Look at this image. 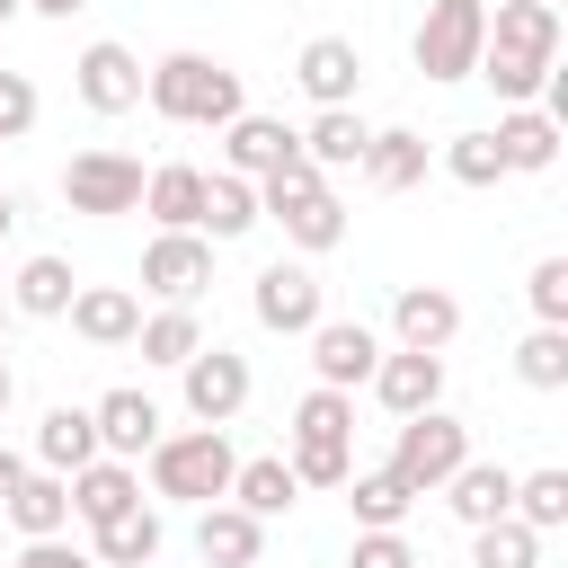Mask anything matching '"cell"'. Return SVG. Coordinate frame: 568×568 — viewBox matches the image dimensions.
Listing matches in <instances>:
<instances>
[{
  "label": "cell",
  "mask_w": 568,
  "mask_h": 568,
  "mask_svg": "<svg viewBox=\"0 0 568 568\" xmlns=\"http://www.w3.org/2000/svg\"><path fill=\"white\" fill-rule=\"evenodd\" d=\"M98 462V426H89V408H44L36 417V470H53V479H71V470H89Z\"/></svg>",
  "instance_id": "cell-20"
},
{
  "label": "cell",
  "mask_w": 568,
  "mask_h": 568,
  "mask_svg": "<svg viewBox=\"0 0 568 568\" xmlns=\"http://www.w3.org/2000/svg\"><path fill=\"white\" fill-rule=\"evenodd\" d=\"M142 213H151L160 231H195V213H204V169H186V160L151 169V178H142Z\"/></svg>",
  "instance_id": "cell-27"
},
{
  "label": "cell",
  "mask_w": 568,
  "mask_h": 568,
  "mask_svg": "<svg viewBox=\"0 0 568 568\" xmlns=\"http://www.w3.org/2000/svg\"><path fill=\"white\" fill-rule=\"evenodd\" d=\"M390 328H399V346H408V355H444V346L462 337V302H453L444 284H399Z\"/></svg>",
  "instance_id": "cell-13"
},
{
  "label": "cell",
  "mask_w": 568,
  "mask_h": 568,
  "mask_svg": "<svg viewBox=\"0 0 568 568\" xmlns=\"http://www.w3.org/2000/svg\"><path fill=\"white\" fill-rule=\"evenodd\" d=\"M142 160L133 151H80L71 169H62V204L71 213H142Z\"/></svg>",
  "instance_id": "cell-7"
},
{
  "label": "cell",
  "mask_w": 568,
  "mask_h": 568,
  "mask_svg": "<svg viewBox=\"0 0 568 568\" xmlns=\"http://www.w3.org/2000/svg\"><path fill=\"white\" fill-rule=\"evenodd\" d=\"M364 142H373V124H364L355 106H320V115H311V133H302V160L328 178V169H355V160H364Z\"/></svg>",
  "instance_id": "cell-25"
},
{
  "label": "cell",
  "mask_w": 568,
  "mask_h": 568,
  "mask_svg": "<svg viewBox=\"0 0 568 568\" xmlns=\"http://www.w3.org/2000/svg\"><path fill=\"white\" fill-rule=\"evenodd\" d=\"M373 364H382V337H373L364 320H320V328H311V373H320V390H355V382H373Z\"/></svg>",
  "instance_id": "cell-11"
},
{
  "label": "cell",
  "mask_w": 568,
  "mask_h": 568,
  "mask_svg": "<svg viewBox=\"0 0 568 568\" xmlns=\"http://www.w3.org/2000/svg\"><path fill=\"white\" fill-rule=\"evenodd\" d=\"M178 373H186V417H195V426H231V417L248 408V355H231V346H195Z\"/></svg>",
  "instance_id": "cell-9"
},
{
  "label": "cell",
  "mask_w": 568,
  "mask_h": 568,
  "mask_svg": "<svg viewBox=\"0 0 568 568\" xmlns=\"http://www.w3.org/2000/svg\"><path fill=\"white\" fill-rule=\"evenodd\" d=\"M36 18H71V9H89V0H27Z\"/></svg>",
  "instance_id": "cell-44"
},
{
  "label": "cell",
  "mask_w": 568,
  "mask_h": 568,
  "mask_svg": "<svg viewBox=\"0 0 568 568\" xmlns=\"http://www.w3.org/2000/svg\"><path fill=\"white\" fill-rule=\"evenodd\" d=\"M444 169H453L462 186H497V178H506V160H497L488 133H453V142H444Z\"/></svg>",
  "instance_id": "cell-38"
},
{
  "label": "cell",
  "mask_w": 568,
  "mask_h": 568,
  "mask_svg": "<svg viewBox=\"0 0 568 568\" xmlns=\"http://www.w3.org/2000/svg\"><path fill=\"white\" fill-rule=\"evenodd\" d=\"M524 532H559L568 524V470H515V506H506Z\"/></svg>",
  "instance_id": "cell-34"
},
{
  "label": "cell",
  "mask_w": 568,
  "mask_h": 568,
  "mask_svg": "<svg viewBox=\"0 0 568 568\" xmlns=\"http://www.w3.org/2000/svg\"><path fill=\"white\" fill-rule=\"evenodd\" d=\"M293 151H302V133H284L275 115H231V124H222V169H231V178H248V186H257V178H275Z\"/></svg>",
  "instance_id": "cell-15"
},
{
  "label": "cell",
  "mask_w": 568,
  "mask_h": 568,
  "mask_svg": "<svg viewBox=\"0 0 568 568\" xmlns=\"http://www.w3.org/2000/svg\"><path fill=\"white\" fill-rule=\"evenodd\" d=\"M71 71H80V106H89V115H124V106H142V62H133L115 36H98Z\"/></svg>",
  "instance_id": "cell-12"
},
{
  "label": "cell",
  "mask_w": 568,
  "mask_h": 568,
  "mask_svg": "<svg viewBox=\"0 0 568 568\" xmlns=\"http://www.w3.org/2000/svg\"><path fill=\"white\" fill-rule=\"evenodd\" d=\"M133 346H142V364H186L204 346V328H195V311H151L133 328Z\"/></svg>",
  "instance_id": "cell-36"
},
{
  "label": "cell",
  "mask_w": 568,
  "mask_h": 568,
  "mask_svg": "<svg viewBox=\"0 0 568 568\" xmlns=\"http://www.w3.org/2000/svg\"><path fill=\"white\" fill-rule=\"evenodd\" d=\"M293 497H302V479H293V462H284V453H257V462H240V470H231V506H240V515H257V524H266V515H284Z\"/></svg>",
  "instance_id": "cell-28"
},
{
  "label": "cell",
  "mask_w": 568,
  "mask_h": 568,
  "mask_svg": "<svg viewBox=\"0 0 568 568\" xmlns=\"http://www.w3.org/2000/svg\"><path fill=\"white\" fill-rule=\"evenodd\" d=\"M479 9H488V0H479Z\"/></svg>",
  "instance_id": "cell-50"
},
{
  "label": "cell",
  "mask_w": 568,
  "mask_h": 568,
  "mask_svg": "<svg viewBox=\"0 0 568 568\" xmlns=\"http://www.w3.org/2000/svg\"><path fill=\"white\" fill-rule=\"evenodd\" d=\"M364 186H382V195H399V186H417L426 178V133H408V124H390V133H373L364 142Z\"/></svg>",
  "instance_id": "cell-26"
},
{
  "label": "cell",
  "mask_w": 568,
  "mask_h": 568,
  "mask_svg": "<svg viewBox=\"0 0 568 568\" xmlns=\"http://www.w3.org/2000/svg\"><path fill=\"white\" fill-rule=\"evenodd\" d=\"M479 44H488V9L479 0H435L426 18H417V71L426 80H470L479 71Z\"/></svg>",
  "instance_id": "cell-6"
},
{
  "label": "cell",
  "mask_w": 568,
  "mask_h": 568,
  "mask_svg": "<svg viewBox=\"0 0 568 568\" xmlns=\"http://www.w3.org/2000/svg\"><path fill=\"white\" fill-rule=\"evenodd\" d=\"M89 426H98V453H106V462H133V453L160 444V399H151V390H106V399L89 408Z\"/></svg>",
  "instance_id": "cell-16"
},
{
  "label": "cell",
  "mask_w": 568,
  "mask_h": 568,
  "mask_svg": "<svg viewBox=\"0 0 568 568\" xmlns=\"http://www.w3.org/2000/svg\"><path fill=\"white\" fill-rule=\"evenodd\" d=\"M0 373H9V346H0Z\"/></svg>",
  "instance_id": "cell-48"
},
{
  "label": "cell",
  "mask_w": 568,
  "mask_h": 568,
  "mask_svg": "<svg viewBox=\"0 0 568 568\" xmlns=\"http://www.w3.org/2000/svg\"><path fill=\"white\" fill-rule=\"evenodd\" d=\"M36 124V80L27 71H0V142H18Z\"/></svg>",
  "instance_id": "cell-40"
},
{
  "label": "cell",
  "mask_w": 568,
  "mask_h": 568,
  "mask_svg": "<svg viewBox=\"0 0 568 568\" xmlns=\"http://www.w3.org/2000/svg\"><path fill=\"white\" fill-rule=\"evenodd\" d=\"M124 506H142V479H133V462H89V470H71V515L98 532V524H115Z\"/></svg>",
  "instance_id": "cell-21"
},
{
  "label": "cell",
  "mask_w": 568,
  "mask_h": 568,
  "mask_svg": "<svg viewBox=\"0 0 568 568\" xmlns=\"http://www.w3.org/2000/svg\"><path fill=\"white\" fill-rule=\"evenodd\" d=\"M541 9H559V0H541Z\"/></svg>",
  "instance_id": "cell-49"
},
{
  "label": "cell",
  "mask_w": 568,
  "mask_h": 568,
  "mask_svg": "<svg viewBox=\"0 0 568 568\" xmlns=\"http://www.w3.org/2000/svg\"><path fill=\"white\" fill-rule=\"evenodd\" d=\"M248 311H257V328H275V337H311L328 311H320V275L302 266V257H275L257 284H248Z\"/></svg>",
  "instance_id": "cell-8"
},
{
  "label": "cell",
  "mask_w": 568,
  "mask_h": 568,
  "mask_svg": "<svg viewBox=\"0 0 568 568\" xmlns=\"http://www.w3.org/2000/svg\"><path fill=\"white\" fill-rule=\"evenodd\" d=\"M231 470H240V453H231L222 426H186V435H160L151 444V488L178 497V506H222L231 497Z\"/></svg>",
  "instance_id": "cell-3"
},
{
  "label": "cell",
  "mask_w": 568,
  "mask_h": 568,
  "mask_svg": "<svg viewBox=\"0 0 568 568\" xmlns=\"http://www.w3.org/2000/svg\"><path fill=\"white\" fill-rule=\"evenodd\" d=\"M470 568H541V532H524L515 515H497V524L470 532Z\"/></svg>",
  "instance_id": "cell-35"
},
{
  "label": "cell",
  "mask_w": 568,
  "mask_h": 568,
  "mask_svg": "<svg viewBox=\"0 0 568 568\" xmlns=\"http://www.w3.org/2000/svg\"><path fill=\"white\" fill-rule=\"evenodd\" d=\"M346 506H355V532H399V515L417 506L399 470H346Z\"/></svg>",
  "instance_id": "cell-29"
},
{
  "label": "cell",
  "mask_w": 568,
  "mask_h": 568,
  "mask_svg": "<svg viewBox=\"0 0 568 568\" xmlns=\"http://www.w3.org/2000/svg\"><path fill=\"white\" fill-rule=\"evenodd\" d=\"M0 417H9V373H0Z\"/></svg>",
  "instance_id": "cell-47"
},
{
  "label": "cell",
  "mask_w": 568,
  "mask_h": 568,
  "mask_svg": "<svg viewBox=\"0 0 568 568\" xmlns=\"http://www.w3.org/2000/svg\"><path fill=\"white\" fill-rule=\"evenodd\" d=\"M27 541H62V524H71V479H53V470H27L18 488H9V506H0Z\"/></svg>",
  "instance_id": "cell-24"
},
{
  "label": "cell",
  "mask_w": 568,
  "mask_h": 568,
  "mask_svg": "<svg viewBox=\"0 0 568 568\" xmlns=\"http://www.w3.org/2000/svg\"><path fill=\"white\" fill-rule=\"evenodd\" d=\"M204 284H213V248H204V231H160V240L142 248V293H160L169 311H186Z\"/></svg>",
  "instance_id": "cell-10"
},
{
  "label": "cell",
  "mask_w": 568,
  "mask_h": 568,
  "mask_svg": "<svg viewBox=\"0 0 568 568\" xmlns=\"http://www.w3.org/2000/svg\"><path fill=\"white\" fill-rule=\"evenodd\" d=\"M257 550H266V524L240 515L231 497L195 515V559H204V568H257Z\"/></svg>",
  "instance_id": "cell-19"
},
{
  "label": "cell",
  "mask_w": 568,
  "mask_h": 568,
  "mask_svg": "<svg viewBox=\"0 0 568 568\" xmlns=\"http://www.w3.org/2000/svg\"><path fill=\"white\" fill-rule=\"evenodd\" d=\"M71 328H80L89 346H133L142 302H133L124 284H80V293H71Z\"/></svg>",
  "instance_id": "cell-22"
},
{
  "label": "cell",
  "mask_w": 568,
  "mask_h": 568,
  "mask_svg": "<svg viewBox=\"0 0 568 568\" xmlns=\"http://www.w3.org/2000/svg\"><path fill=\"white\" fill-rule=\"evenodd\" d=\"M293 80L311 89V106H355V89H364V53H355V36H311L302 62H293Z\"/></svg>",
  "instance_id": "cell-14"
},
{
  "label": "cell",
  "mask_w": 568,
  "mask_h": 568,
  "mask_svg": "<svg viewBox=\"0 0 568 568\" xmlns=\"http://www.w3.org/2000/svg\"><path fill=\"white\" fill-rule=\"evenodd\" d=\"M71 293H80L71 257H27V266H18V311H27V320H62Z\"/></svg>",
  "instance_id": "cell-33"
},
{
  "label": "cell",
  "mask_w": 568,
  "mask_h": 568,
  "mask_svg": "<svg viewBox=\"0 0 568 568\" xmlns=\"http://www.w3.org/2000/svg\"><path fill=\"white\" fill-rule=\"evenodd\" d=\"M18 479H27V462H18L9 444H0V506H9V488H18Z\"/></svg>",
  "instance_id": "cell-43"
},
{
  "label": "cell",
  "mask_w": 568,
  "mask_h": 568,
  "mask_svg": "<svg viewBox=\"0 0 568 568\" xmlns=\"http://www.w3.org/2000/svg\"><path fill=\"white\" fill-rule=\"evenodd\" d=\"M18 9H27V0H0V27H9V18H18Z\"/></svg>",
  "instance_id": "cell-46"
},
{
  "label": "cell",
  "mask_w": 568,
  "mask_h": 568,
  "mask_svg": "<svg viewBox=\"0 0 568 568\" xmlns=\"http://www.w3.org/2000/svg\"><path fill=\"white\" fill-rule=\"evenodd\" d=\"M18 568H98L89 550H71V541H27L18 550Z\"/></svg>",
  "instance_id": "cell-42"
},
{
  "label": "cell",
  "mask_w": 568,
  "mask_h": 568,
  "mask_svg": "<svg viewBox=\"0 0 568 568\" xmlns=\"http://www.w3.org/2000/svg\"><path fill=\"white\" fill-rule=\"evenodd\" d=\"M515 373H524L532 390H568V328H532V337L515 346Z\"/></svg>",
  "instance_id": "cell-37"
},
{
  "label": "cell",
  "mask_w": 568,
  "mask_h": 568,
  "mask_svg": "<svg viewBox=\"0 0 568 568\" xmlns=\"http://www.w3.org/2000/svg\"><path fill=\"white\" fill-rule=\"evenodd\" d=\"M444 506L479 532V524H497V515L515 506V470H506V462H462V470L444 479Z\"/></svg>",
  "instance_id": "cell-23"
},
{
  "label": "cell",
  "mask_w": 568,
  "mask_h": 568,
  "mask_svg": "<svg viewBox=\"0 0 568 568\" xmlns=\"http://www.w3.org/2000/svg\"><path fill=\"white\" fill-rule=\"evenodd\" d=\"M462 462H470V426H462V417H444V408H426V417H399V444H390V462H382V470H399V479H408V497H426V488H444Z\"/></svg>",
  "instance_id": "cell-5"
},
{
  "label": "cell",
  "mask_w": 568,
  "mask_h": 568,
  "mask_svg": "<svg viewBox=\"0 0 568 568\" xmlns=\"http://www.w3.org/2000/svg\"><path fill=\"white\" fill-rule=\"evenodd\" d=\"M346 470H355V399L311 390L293 408V479L302 488H346Z\"/></svg>",
  "instance_id": "cell-4"
},
{
  "label": "cell",
  "mask_w": 568,
  "mask_h": 568,
  "mask_svg": "<svg viewBox=\"0 0 568 568\" xmlns=\"http://www.w3.org/2000/svg\"><path fill=\"white\" fill-rule=\"evenodd\" d=\"M488 142H497V160H506V178H532V169H550L559 160V124L541 115V106H506L497 124H488Z\"/></svg>",
  "instance_id": "cell-18"
},
{
  "label": "cell",
  "mask_w": 568,
  "mask_h": 568,
  "mask_svg": "<svg viewBox=\"0 0 568 568\" xmlns=\"http://www.w3.org/2000/svg\"><path fill=\"white\" fill-rule=\"evenodd\" d=\"M142 98L169 115V124H231V115H248V98H240V71L231 62H213V53H160L151 71H142Z\"/></svg>",
  "instance_id": "cell-2"
},
{
  "label": "cell",
  "mask_w": 568,
  "mask_h": 568,
  "mask_svg": "<svg viewBox=\"0 0 568 568\" xmlns=\"http://www.w3.org/2000/svg\"><path fill=\"white\" fill-rule=\"evenodd\" d=\"M9 222H18V204H9V186H0V240H9Z\"/></svg>",
  "instance_id": "cell-45"
},
{
  "label": "cell",
  "mask_w": 568,
  "mask_h": 568,
  "mask_svg": "<svg viewBox=\"0 0 568 568\" xmlns=\"http://www.w3.org/2000/svg\"><path fill=\"white\" fill-rule=\"evenodd\" d=\"M524 293H532L541 328H568V257H541V266L524 275Z\"/></svg>",
  "instance_id": "cell-39"
},
{
  "label": "cell",
  "mask_w": 568,
  "mask_h": 568,
  "mask_svg": "<svg viewBox=\"0 0 568 568\" xmlns=\"http://www.w3.org/2000/svg\"><path fill=\"white\" fill-rule=\"evenodd\" d=\"M195 231H213V240L257 231V186H248V178H231V169H213V178H204V213H195Z\"/></svg>",
  "instance_id": "cell-31"
},
{
  "label": "cell",
  "mask_w": 568,
  "mask_h": 568,
  "mask_svg": "<svg viewBox=\"0 0 568 568\" xmlns=\"http://www.w3.org/2000/svg\"><path fill=\"white\" fill-rule=\"evenodd\" d=\"M550 71H559V9H541V0H497V9H488V44H479V80H488L506 106H532Z\"/></svg>",
  "instance_id": "cell-1"
},
{
  "label": "cell",
  "mask_w": 568,
  "mask_h": 568,
  "mask_svg": "<svg viewBox=\"0 0 568 568\" xmlns=\"http://www.w3.org/2000/svg\"><path fill=\"white\" fill-rule=\"evenodd\" d=\"M275 222H284V240H293L302 257H320V248H337V240H346V204H337V186H311V195H302V204H284Z\"/></svg>",
  "instance_id": "cell-30"
},
{
  "label": "cell",
  "mask_w": 568,
  "mask_h": 568,
  "mask_svg": "<svg viewBox=\"0 0 568 568\" xmlns=\"http://www.w3.org/2000/svg\"><path fill=\"white\" fill-rule=\"evenodd\" d=\"M160 559V515L151 506H124L115 524H98V568H151Z\"/></svg>",
  "instance_id": "cell-32"
},
{
  "label": "cell",
  "mask_w": 568,
  "mask_h": 568,
  "mask_svg": "<svg viewBox=\"0 0 568 568\" xmlns=\"http://www.w3.org/2000/svg\"><path fill=\"white\" fill-rule=\"evenodd\" d=\"M373 390H382V408L390 417H426V408H444V355H382L373 364Z\"/></svg>",
  "instance_id": "cell-17"
},
{
  "label": "cell",
  "mask_w": 568,
  "mask_h": 568,
  "mask_svg": "<svg viewBox=\"0 0 568 568\" xmlns=\"http://www.w3.org/2000/svg\"><path fill=\"white\" fill-rule=\"evenodd\" d=\"M346 568H417V550L399 532H355V559Z\"/></svg>",
  "instance_id": "cell-41"
}]
</instances>
